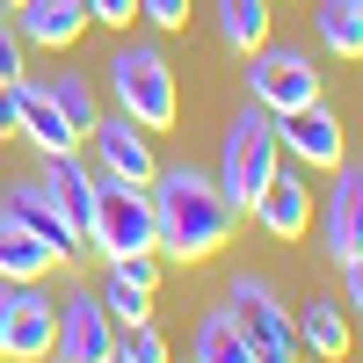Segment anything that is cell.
Instances as JSON below:
<instances>
[{
	"label": "cell",
	"instance_id": "obj_1",
	"mask_svg": "<svg viewBox=\"0 0 363 363\" xmlns=\"http://www.w3.org/2000/svg\"><path fill=\"white\" fill-rule=\"evenodd\" d=\"M145 196H153L160 255H174V262H211L233 240L240 211L218 196V182H211L203 167H160L153 182H145Z\"/></svg>",
	"mask_w": 363,
	"mask_h": 363
},
{
	"label": "cell",
	"instance_id": "obj_2",
	"mask_svg": "<svg viewBox=\"0 0 363 363\" xmlns=\"http://www.w3.org/2000/svg\"><path fill=\"white\" fill-rule=\"evenodd\" d=\"M277 153H284V145H277V116L247 102V109L225 124V153H218V174H211V182H218V196H225L233 211H255V196L269 189V174H277Z\"/></svg>",
	"mask_w": 363,
	"mask_h": 363
},
{
	"label": "cell",
	"instance_id": "obj_3",
	"mask_svg": "<svg viewBox=\"0 0 363 363\" xmlns=\"http://www.w3.org/2000/svg\"><path fill=\"white\" fill-rule=\"evenodd\" d=\"M109 95H116V109L131 116V124H145V131H167L174 124V66H167V51L160 44H124L109 58Z\"/></svg>",
	"mask_w": 363,
	"mask_h": 363
},
{
	"label": "cell",
	"instance_id": "obj_4",
	"mask_svg": "<svg viewBox=\"0 0 363 363\" xmlns=\"http://www.w3.org/2000/svg\"><path fill=\"white\" fill-rule=\"evenodd\" d=\"M87 247H102L109 262H124V255H160L153 196L131 189V182H116V174H95V218H87Z\"/></svg>",
	"mask_w": 363,
	"mask_h": 363
},
{
	"label": "cell",
	"instance_id": "obj_5",
	"mask_svg": "<svg viewBox=\"0 0 363 363\" xmlns=\"http://www.w3.org/2000/svg\"><path fill=\"white\" fill-rule=\"evenodd\" d=\"M247 102L269 109V116L320 102V66L306 51H291V44H255L247 51Z\"/></svg>",
	"mask_w": 363,
	"mask_h": 363
},
{
	"label": "cell",
	"instance_id": "obj_6",
	"mask_svg": "<svg viewBox=\"0 0 363 363\" xmlns=\"http://www.w3.org/2000/svg\"><path fill=\"white\" fill-rule=\"evenodd\" d=\"M87 153H95V174H116V182H131V189H145V182L160 174V160H153V131L131 124L124 109L87 124Z\"/></svg>",
	"mask_w": 363,
	"mask_h": 363
},
{
	"label": "cell",
	"instance_id": "obj_7",
	"mask_svg": "<svg viewBox=\"0 0 363 363\" xmlns=\"http://www.w3.org/2000/svg\"><path fill=\"white\" fill-rule=\"evenodd\" d=\"M51 356L58 363H109L116 356V320L95 291H73L58 298V335H51Z\"/></svg>",
	"mask_w": 363,
	"mask_h": 363
},
{
	"label": "cell",
	"instance_id": "obj_8",
	"mask_svg": "<svg viewBox=\"0 0 363 363\" xmlns=\"http://www.w3.org/2000/svg\"><path fill=\"white\" fill-rule=\"evenodd\" d=\"M58 335V298H44L37 284H8V306H0V349L8 363H44Z\"/></svg>",
	"mask_w": 363,
	"mask_h": 363
},
{
	"label": "cell",
	"instance_id": "obj_9",
	"mask_svg": "<svg viewBox=\"0 0 363 363\" xmlns=\"http://www.w3.org/2000/svg\"><path fill=\"white\" fill-rule=\"evenodd\" d=\"M225 313L240 320V335H247V356H262V349H298L291 306H284V298L269 291L262 277H233V291H225Z\"/></svg>",
	"mask_w": 363,
	"mask_h": 363
},
{
	"label": "cell",
	"instance_id": "obj_10",
	"mask_svg": "<svg viewBox=\"0 0 363 363\" xmlns=\"http://www.w3.org/2000/svg\"><path fill=\"white\" fill-rule=\"evenodd\" d=\"M277 145L298 160V167H313V174H335L349 160V145H342V124H335V109L327 102H306V109H284L277 116Z\"/></svg>",
	"mask_w": 363,
	"mask_h": 363
},
{
	"label": "cell",
	"instance_id": "obj_11",
	"mask_svg": "<svg viewBox=\"0 0 363 363\" xmlns=\"http://www.w3.org/2000/svg\"><path fill=\"white\" fill-rule=\"evenodd\" d=\"M153 291H160V255H124V262H109L102 269V306L116 327H131V320H153Z\"/></svg>",
	"mask_w": 363,
	"mask_h": 363
},
{
	"label": "cell",
	"instance_id": "obj_12",
	"mask_svg": "<svg viewBox=\"0 0 363 363\" xmlns=\"http://www.w3.org/2000/svg\"><path fill=\"white\" fill-rule=\"evenodd\" d=\"M320 240L335 262H356L363 255V174L342 160L335 182H327V218H320Z\"/></svg>",
	"mask_w": 363,
	"mask_h": 363
},
{
	"label": "cell",
	"instance_id": "obj_13",
	"mask_svg": "<svg viewBox=\"0 0 363 363\" xmlns=\"http://www.w3.org/2000/svg\"><path fill=\"white\" fill-rule=\"evenodd\" d=\"M15 37L37 51H73L87 37V0H22L15 8Z\"/></svg>",
	"mask_w": 363,
	"mask_h": 363
},
{
	"label": "cell",
	"instance_id": "obj_14",
	"mask_svg": "<svg viewBox=\"0 0 363 363\" xmlns=\"http://www.w3.org/2000/svg\"><path fill=\"white\" fill-rule=\"evenodd\" d=\"M8 211H15V218H22L29 233L44 240V247H51L58 262H73V255L87 247V240H80V233L66 225V211H58V203L44 196V182H8Z\"/></svg>",
	"mask_w": 363,
	"mask_h": 363
},
{
	"label": "cell",
	"instance_id": "obj_15",
	"mask_svg": "<svg viewBox=\"0 0 363 363\" xmlns=\"http://www.w3.org/2000/svg\"><path fill=\"white\" fill-rule=\"evenodd\" d=\"M44 196L66 211V225L87 240V218H95V167L80 153H44Z\"/></svg>",
	"mask_w": 363,
	"mask_h": 363
},
{
	"label": "cell",
	"instance_id": "obj_16",
	"mask_svg": "<svg viewBox=\"0 0 363 363\" xmlns=\"http://www.w3.org/2000/svg\"><path fill=\"white\" fill-rule=\"evenodd\" d=\"M291 327H298V356H320V363L349 356V306L342 298H306L291 313Z\"/></svg>",
	"mask_w": 363,
	"mask_h": 363
},
{
	"label": "cell",
	"instance_id": "obj_17",
	"mask_svg": "<svg viewBox=\"0 0 363 363\" xmlns=\"http://www.w3.org/2000/svg\"><path fill=\"white\" fill-rule=\"evenodd\" d=\"M255 218H262V233H277V240H306V225H313V196H306V174H269V189L255 196Z\"/></svg>",
	"mask_w": 363,
	"mask_h": 363
},
{
	"label": "cell",
	"instance_id": "obj_18",
	"mask_svg": "<svg viewBox=\"0 0 363 363\" xmlns=\"http://www.w3.org/2000/svg\"><path fill=\"white\" fill-rule=\"evenodd\" d=\"M51 269H58V255L15 218L8 203H0V284H44Z\"/></svg>",
	"mask_w": 363,
	"mask_h": 363
},
{
	"label": "cell",
	"instance_id": "obj_19",
	"mask_svg": "<svg viewBox=\"0 0 363 363\" xmlns=\"http://www.w3.org/2000/svg\"><path fill=\"white\" fill-rule=\"evenodd\" d=\"M15 95H22V138L37 145V153H80V131L66 124V116H58V102L44 95L37 80H22Z\"/></svg>",
	"mask_w": 363,
	"mask_h": 363
},
{
	"label": "cell",
	"instance_id": "obj_20",
	"mask_svg": "<svg viewBox=\"0 0 363 363\" xmlns=\"http://www.w3.org/2000/svg\"><path fill=\"white\" fill-rule=\"evenodd\" d=\"M313 29H320V44L335 58H363V0H320Z\"/></svg>",
	"mask_w": 363,
	"mask_h": 363
},
{
	"label": "cell",
	"instance_id": "obj_21",
	"mask_svg": "<svg viewBox=\"0 0 363 363\" xmlns=\"http://www.w3.org/2000/svg\"><path fill=\"white\" fill-rule=\"evenodd\" d=\"M269 0H218V37H225V51H255V44H269Z\"/></svg>",
	"mask_w": 363,
	"mask_h": 363
},
{
	"label": "cell",
	"instance_id": "obj_22",
	"mask_svg": "<svg viewBox=\"0 0 363 363\" xmlns=\"http://www.w3.org/2000/svg\"><path fill=\"white\" fill-rule=\"evenodd\" d=\"M196 363H247V335H240V320L225 306H211L196 320Z\"/></svg>",
	"mask_w": 363,
	"mask_h": 363
},
{
	"label": "cell",
	"instance_id": "obj_23",
	"mask_svg": "<svg viewBox=\"0 0 363 363\" xmlns=\"http://www.w3.org/2000/svg\"><path fill=\"white\" fill-rule=\"evenodd\" d=\"M37 87H44V95L58 102V116H66V124L80 131V145H87V124L102 116V109H95V87H87L80 73H51V80H37Z\"/></svg>",
	"mask_w": 363,
	"mask_h": 363
},
{
	"label": "cell",
	"instance_id": "obj_24",
	"mask_svg": "<svg viewBox=\"0 0 363 363\" xmlns=\"http://www.w3.org/2000/svg\"><path fill=\"white\" fill-rule=\"evenodd\" d=\"M116 356H124V363H167V335L153 320H131L124 335H116Z\"/></svg>",
	"mask_w": 363,
	"mask_h": 363
},
{
	"label": "cell",
	"instance_id": "obj_25",
	"mask_svg": "<svg viewBox=\"0 0 363 363\" xmlns=\"http://www.w3.org/2000/svg\"><path fill=\"white\" fill-rule=\"evenodd\" d=\"M8 80H29V58H22L15 22H0V87H8Z\"/></svg>",
	"mask_w": 363,
	"mask_h": 363
},
{
	"label": "cell",
	"instance_id": "obj_26",
	"mask_svg": "<svg viewBox=\"0 0 363 363\" xmlns=\"http://www.w3.org/2000/svg\"><path fill=\"white\" fill-rule=\"evenodd\" d=\"M138 22H153V29H189V0H138Z\"/></svg>",
	"mask_w": 363,
	"mask_h": 363
},
{
	"label": "cell",
	"instance_id": "obj_27",
	"mask_svg": "<svg viewBox=\"0 0 363 363\" xmlns=\"http://www.w3.org/2000/svg\"><path fill=\"white\" fill-rule=\"evenodd\" d=\"M87 22H109V29H124V22H138V0H87Z\"/></svg>",
	"mask_w": 363,
	"mask_h": 363
},
{
	"label": "cell",
	"instance_id": "obj_28",
	"mask_svg": "<svg viewBox=\"0 0 363 363\" xmlns=\"http://www.w3.org/2000/svg\"><path fill=\"white\" fill-rule=\"evenodd\" d=\"M22 80H8L0 87V138H22V95H15Z\"/></svg>",
	"mask_w": 363,
	"mask_h": 363
},
{
	"label": "cell",
	"instance_id": "obj_29",
	"mask_svg": "<svg viewBox=\"0 0 363 363\" xmlns=\"http://www.w3.org/2000/svg\"><path fill=\"white\" fill-rule=\"evenodd\" d=\"M342 306H356V313H363V255H356V262H342Z\"/></svg>",
	"mask_w": 363,
	"mask_h": 363
},
{
	"label": "cell",
	"instance_id": "obj_30",
	"mask_svg": "<svg viewBox=\"0 0 363 363\" xmlns=\"http://www.w3.org/2000/svg\"><path fill=\"white\" fill-rule=\"evenodd\" d=\"M8 8H22V0H8Z\"/></svg>",
	"mask_w": 363,
	"mask_h": 363
},
{
	"label": "cell",
	"instance_id": "obj_31",
	"mask_svg": "<svg viewBox=\"0 0 363 363\" xmlns=\"http://www.w3.org/2000/svg\"><path fill=\"white\" fill-rule=\"evenodd\" d=\"M109 363H124V356H109Z\"/></svg>",
	"mask_w": 363,
	"mask_h": 363
},
{
	"label": "cell",
	"instance_id": "obj_32",
	"mask_svg": "<svg viewBox=\"0 0 363 363\" xmlns=\"http://www.w3.org/2000/svg\"><path fill=\"white\" fill-rule=\"evenodd\" d=\"M44 363H58V356H44Z\"/></svg>",
	"mask_w": 363,
	"mask_h": 363
}]
</instances>
